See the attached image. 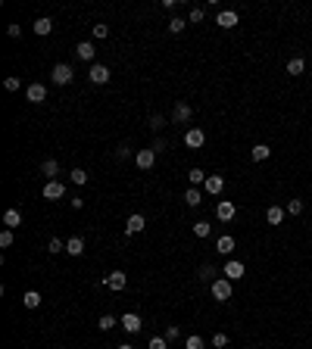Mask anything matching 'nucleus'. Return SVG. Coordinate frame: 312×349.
Wrapping results in <instances>:
<instances>
[{
    "mask_svg": "<svg viewBox=\"0 0 312 349\" xmlns=\"http://www.w3.org/2000/svg\"><path fill=\"white\" fill-rule=\"evenodd\" d=\"M115 156H119V159H125V156H131V150H128V147H125V144H122L119 150H115Z\"/></svg>",
    "mask_w": 312,
    "mask_h": 349,
    "instance_id": "nucleus-46",
    "label": "nucleus"
},
{
    "mask_svg": "<svg viewBox=\"0 0 312 349\" xmlns=\"http://www.w3.org/2000/svg\"><path fill=\"white\" fill-rule=\"evenodd\" d=\"M88 78H91V85H106V81H109V69L103 63H94V66H91V72H88Z\"/></svg>",
    "mask_w": 312,
    "mask_h": 349,
    "instance_id": "nucleus-6",
    "label": "nucleus"
},
{
    "mask_svg": "<svg viewBox=\"0 0 312 349\" xmlns=\"http://www.w3.org/2000/svg\"><path fill=\"white\" fill-rule=\"evenodd\" d=\"M184 203H188L191 209H197V206L203 203V190H197V187H191L188 193H184Z\"/></svg>",
    "mask_w": 312,
    "mask_h": 349,
    "instance_id": "nucleus-23",
    "label": "nucleus"
},
{
    "mask_svg": "<svg viewBox=\"0 0 312 349\" xmlns=\"http://www.w3.org/2000/svg\"><path fill=\"white\" fill-rule=\"evenodd\" d=\"M147 349H169V340L166 337H153V340L147 343Z\"/></svg>",
    "mask_w": 312,
    "mask_h": 349,
    "instance_id": "nucleus-37",
    "label": "nucleus"
},
{
    "mask_svg": "<svg viewBox=\"0 0 312 349\" xmlns=\"http://www.w3.org/2000/svg\"><path fill=\"white\" fill-rule=\"evenodd\" d=\"M306 72V60L303 56H294L291 63H287V75H303Z\"/></svg>",
    "mask_w": 312,
    "mask_h": 349,
    "instance_id": "nucleus-22",
    "label": "nucleus"
},
{
    "mask_svg": "<svg viewBox=\"0 0 312 349\" xmlns=\"http://www.w3.org/2000/svg\"><path fill=\"white\" fill-rule=\"evenodd\" d=\"M184 28H188V19H178V16L169 19V31H172V34H181Z\"/></svg>",
    "mask_w": 312,
    "mask_h": 349,
    "instance_id": "nucleus-30",
    "label": "nucleus"
},
{
    "mask_svg": "<svg viewBox=\"0 0 312 349\" xmlns=\"http://www.w3.org/2000/svg\"><path fill=\"white\" fill-rule=\"evenodd\" d=\"M134 162H137V169H153L156 166V153H153V150H137V153H134Z\"/></svg>",
    "mask_w": 312,
    "mask_h": 349,
    "instance_id": "nucleus-9",
    "label": "nucleus"
},
{
    "mask_svg": "<svg viewBox=\"0 0 312 349\" xmlns=\"http://www.w3.org/2000/svg\"><path fill=\"white\" fill-rule=\"evenodd\" d=\"M222 274L228 277V281H240V277H244V262H237V259H231V262H225V268H222Z\"/></svg>",
    "mask_w": 312,
    "mask_h": 349,
    "instance_id": "nucleus-11",
    "label": "nucleus"
},
{
    "mask_svg": "<svg viewBox=\"0 0 312 349\" xmlns=\"http://www.w3.org/2000/svg\"><path fill=\"white\" fill-rule=\"evenodd\" d=\"M25 97H28V103H44L47 100V87H44L41 81H34V85L25 87Z\"/></svg>",
    "mask_w": 312,
    "mask_h": 349,
    "instance_id": "nucleus-7",
    "label": "nucleus"
},
{
    "mask_svg": "<svg viewBox=\"0 0 312 349\" xmlns=\"http://www.w3.org/2000/svg\"><path fill=\"white\" fill-rule=\"evenodd\" d=\"M234 215H237V206L231 200H218L215 203V218H218V222H231Z\"/></svg>",
    "mask_w": 312,
    "mask_h": 349,
    "instance_id": "nucleus-5",
    "label": "nucleus"
},
{
    "mask_svg": "<svg viewBox=\"0 0 312 349\" xmlns=\"http://www.w3.org/2000/svg\"><path fill=\"white\" fill-rule=\"evenodd\" d=\"M215 250L222 253V256H228L231 250H234V237H228V234H225V237H218V247H215Z\"/></svg>",
    "mask_w": 312,
    "mask_h": 349,
    "instance_id": "nucleus-27",
    "label": "nucleus"
},
{
    "mask_svg": "<svg viewBox=\"0 0 312 349\" xmlns=\"http://www.w3.org/2000/svg\"><path fill=\"white\" fill-rule=\"evenodd\" d=\"M19 85H22V81H19L16 75H9V78L3 81V87H6V90H19Z\"/></svg>",
    "mask_w": 312,
    "mask_h": 349,
    "instance_id": "nucleus-42",
    "label": "nucleus"
},
{
    "mask_svg": "<svg viewBox=\"0 0 312 349\" xmlns=\"http://www.w3.org/2000/svg\"><path fill=\"white\" fill-rule=\"evenodd\" d=\"M103 284H106L109 290H115V293H119V290H125V284H128V274H125V271H109Z\"/></svg>",
    "mask_w": 312,
    "mask_h": 349,
    "instance_id": "nucleus-8",
    "label": "nucleus"
},
{
    "mask_svg": "<svg viewBox=\"0 0 312 349\" xmlns=\"http://www.w3.org/2000/svg\"><path fill=\"white\" fill-rule=\"evenodd\" d=\"M63 193H66V187L60 181H47V184H44V200H60Z\"/></svg>",
    "mask_w": 312,
    "mask_h": 349,
    "instance_id": "nucleus-15",
    "label": "nucleus"
},
{
    "mask_svg": "<svg viewBox=\"0 0 312 349\" xmlns=\"http://www.w3.org/2000/svg\"><path fill=\"white\" fill-rule=\"evenodd\" d=\"M284 212H287V209H281V206H269V209H265V218H269V225H281Z\"/></svg>",
    "mask_w": 312,
    "mask_h": 349,
    "instance_id": "nucleus-20",
    "label": "nucleus"
},
{
    "mask_svg": "<svg viewBox=\"0 0 312 349\" xmlns=\"http://www.w3.org/2000/svg\"><path fill=\"white\" fill-rule=\"evenodd\" d=\"M50 78H53V85H72L75 72H72V66H69V63H56L53 72H50Z\"/></svg>",
    "mask_w": 312,
    "mask_h": 349,
    "instance_id": "nucleus-2",
    "label": "nucleus"
},
{
    "mask_svg": "<svg viewBox=\"0 0 312 349\" xmlns=\"http://www.w3.org/2000/svg\"><path fill=\"white\" fill-rule=\"evenodd\" d=\"M0 247H3V250H6V247H13V231H9V228L3 231V234H0Z\"/></svg>",
    "mask_w": 312,
    "mask_h": 349,
    "instance_id": "nucleus-41",
    "label": "nucleus"
},
{
    "mask_svg": "<svg viewBox=\"0 0 312 349\" xmlns=\"http://www.w3.org/2000/svg\"><path fill=\"white\" fill-rule=\"evenodd\" d=\"M94 44H91V41H82V44H78V47H75V56H78V60H85V63H91V66H94Z\"/></svg>",
    "mask_w": 312,
    "mask_h": 349,
    "instance_id": "nucleus-13",
    "label": "nucleus"
},
{
    "mask_svg": "<svg viewBox=\"0 0 312 349\" xmlns=\"http://www.w3.org/2000/svg\"><path fill=\"white\" fill-rule=\"evenodd\" d=\"M66 253H69V256H82V253H85V240H82V237H69V240H66Z\"/></svg>",
    "mask_w": 312,
    "mask_h": 349,
    "instance_id": "nucleus-21",
    "label": "nucleus"
},
{
    "mask_svg": "<svg viewBox=\"0 0 312 349\" xmlns=\"http://www.w3.org/2000/svg\"><path fill=\"white\" fill-rule=\"evenodd\" d=\"M215 265H203V268H200V281H206V284H212L215 281Z\"/></svg>",
    "mask_w": 312,
    "mask_h": 349,
    "instance_id": "nucleus-29",
    "label": "nucleus"
},
{
    "mask_svg": "<svg viewBox=\"0 0 312 349\" xmlns=\"http://www.w3.org/2000/svg\"><path fill=\"white\" fill-rule=\"evenodd\" d=\"M212 346H215V349H222V346H228V334H222V331H218V334L212 337Z\"/></svg>",
    "mask_w": 312,
    "mask_h": 349,
    "instance_id": "nucleus-40",
    "label": "nucleus"
},
{
    "mask_svg": "<svg viewBox=\"0 0 312 349\" xmlns=\"http://www.w3.org/2000/svg\"><path fill=\"white\" fill-rule=\"evenodd\" d=\"M215 25L218 28H234L237 25V13H234V9H222V13L215 16Z\"/></svg>",
    "mask_w": 312,
    "mask_h": 349,
    "instance_id": "nucleus-14",
    "label": "nucleus"
},
{
    "mask_svg": "<svg viewBox=\"0 0 312 349\" xmlns=\"http://www.w3.org/2000/svg\"><path fill=\"white\" fill-rule=\"evenodd\" d=\"M3 225H6L9 231H16V228L22 225V212H19V209H6V212H3Z\"/></svg>",
    "mask_w": 312,
    "mask_h": 349,
    "instance_id": "nucleus-18",
    "label": "nucleus"
},
{
    "mask_svg": "<svg viewBox=\"0 0 312 349\" xmlns=\"http://www.w3.org/2000/svg\"><path fill=\"white\" fill-rule=\"evenodd\" d=\"M184 349H203V337H197V334H191L188 340H184Z\"/></svg>",
    "mask_w": 312,
    "mask_h": 349,
    "instance_id": "nucleus-36",
    "label": "nucleus"
},
{
    "mask_svg": "<svg viewBox=\"0 0 312 349\" xmlns=\"http://www.w3.org/2000/svg\"><path fill=\"white\" fill-rule=\"evenodd\" d=\"M150 150H153V153H159V150H166V141H163V137H156V141H153V147H150Z\"/></svg>",
    "mask_w": 312,
    "mask_h": 349,
    "instance_id": "nucleus-44",
    "label": "nucleus"
},
{
    "mask_svg": "<svg viewBox=\"0 0 312 349\" xmlns=\"http://www.w3.org/2000/svg\"><path fill=\"white\" fill-rule=\"evenodd\" d=\"M22 302H25V309H38L41 306V293L38 290H28V293L22 296Z\"/></svg>",
    "mask_w": 312,
    "mask_h": 349,
    "instance_id": "nucleus-26",
    "label": "nucleus"
},
{
    "mask_svg": "<svg viewBox=\"0 0 312 349\" xmlns=\"http://www.w3.org/2000/svg\"><path fill=\"white\" fill-rule=\"evenodd\" d=\"M287 215H300V212H303V200H287Z\"/></svg>",
    "mask_w": 312,
    "mask_h": 349,
    "instance_id": "nucleus-33",
    "label": "nucleus"
},
{
    "mask_svg": "<svg viewBox=\"0 0 312 349\" xmlns=\"http://www.w3.org/2000/svg\"><path fill=\"white\" fill-rule=\"evenodd\" d=\"M69 178H72V184H88V172L85 169H72V172H69Z\"/></svg>",
    "mask_w": 312,
    "mask_h": 349,
    "instance_id": "nucleus-32",
    "label": "nucleus"
},
{
    "mask_svg": "<svg viewBox=\"0 0 312 349\" xmlns=\"http://www.w3.org/2000/svg\"><path fill=\"white\" fill-rule=\"evenodd\" d=\"M191 119H194V109H191V103L178 100V103H175V109H172V122H175V125H184V122H191Z\"/></svg>",
    "mask_w": 312,
    "mask_h": 349,
    "instance_id": "nucleus-4",
    "label": "nucleus"
},
{
    "mask_svg": "<svg viewBox=\"0 0 312 349\" xmlns=\"http://www.w3.org/2000/svg\"><path fill=\"white\" fill-rule=\"evenodd\" d=\"M6 34H9V38H22V28H19V25H9Z\"/></svg>",
    "mask_w": 312,
    "mask_h": 349,
    "instance_id": "nucleus-45",
    "label": "nucleus"
},
{
    "mask_svg": "<svg viewBox=\"0 0 312 349\" xmlns=\"http://www.w3.org/2000/svg\"><path fill=\"white\" fill-rule=\"evenodd\" d=\"M47 253H53V256H56V253H66V243H63L60 237H50V240H47Z\"/></svg>",
    "mask_w": 312,
    "mask_h": 349,
    "instance_id": "nucleus-31",
    "label": "nucleus"
},
{
    "mask_svg": "<svg viewBox=\"0 0 312 349\" xmlns=\"http://www.w3.org/2000/svg\"><path fill=\"white\" fill-rule=\"evenodd\" d=\"M163 337H166V340H169V343H172V340H178V337H181V331H178V324H169V328H166V334H163Z\"/></svg>",
    "mask_w": 312,
    "mask_h": 349,
    "instance_id": "nucleus-38",
    "label": "nucleus"
},
{
    "mask_svg": "<svg viewBox=\"0 0 312 349\" xmlns=\"http://www.w3.org/2000/svg\"><path fill=\"white\" fill-rule=\"evenodd\" d=\"M115 324H119V318H115V315H100V321H97V328H100V331H112V328H115Z\"/></svg>",
    "mask_w": 312,
    "mask_h": 349,
    "instance_id": "nucleus-28",
    "label": "nucleus"
},
{
    "mask_svg": "<svg viewBox=\"0 0 312 349\" xmlns=\"http://www.w3.org/2000/svg\"><path fill=\"white\" fill-rule=\"evenodd\" d=\"M106 34H109L106 25H94V38H106Z\"/></svg>",
    "mask_w": 312,
    "mask_h": 349,
    "instance_id": "nucleus-43",
    "label": "nucleus"
},
{
    "mask_svg": "<svg viewBox=\"0 0 312 349\" xmlns=\"http://www.w3.org/2000/svg\"><path fill=\"white\" fill-rule=\"evenodd\" d=\"M209 290H212V296H215L218 302H228V299H231V293H234V287H231L228 277H215V281L209 284Z\"/></svg>",
    "mask_w": 312,
    "mask_h": 349,
    "instance_id": "nucleus-1",
    "label": "nucleus"
},
{
    "mask_svg": "<svg viewBox=\"0 0 312 349\" xmlns=\"http://www.w3.org/2000/svg\"><path fill=\"white\" fill-rule=\"evenodd\" d=\"M53 31V22L47 19V16H41V19H34V34L38 38H47V34Z\"/></svg>",
    "mask_w": 312,
    "mask_h": 349,
    "instance_id": "nucleus-19",
    "label": "nucleus"
},
{
    "mask_svg": "<svg viewBox=\"0 0 312 349\" xmlns=\"http://www.w3.org/2000/svg\"><path fill=\"white\" fill-rule=\"evenodd\" d=\"M144 215L141 212H134V215H128V222H125V231H128V234H141V231H144Z\"/></svg>",
    "mask_w": 312,
    "mask_h": 349,
    "instance_id": "nucleus-17",
    "label": "nucleus"
},
{
    "mask_svg": "<svg viewBox=\"0 0 312 349\" xmlns=\"http://www.w3.org/2000/svg\"><path fill=\"white\" fill-rule=\"evenodd\" d=\"M269 153H272V150H269V144H256V147H253V162H265V159H269Z\"/></svg>",
    "mask_w": 312,
    "mask_h": 349,
    "instance_id": "nucleus-25",
    "label": "nucleus"
},
{
    "mask_svg": "<svg viewBox=\"0 0 312 349\" xmlns=\"http://www.w3.org/2000/svg\"><path fill=\"white\" fill-rule=\"evenodd\" d=\"M206 144V134L200 131V128H191L188 134H184V147H191V150H200Z\"/></svg>",
    "mask_w": 312,
    "mask_h": 349,
    "instance_id": "nucleus-12",
    "label": "nucleus"
},
{
    "mask_svg": "<svg viewBox=\"0 0 312 349\" xmlns=\"http://www.w3.org/2000/svg\"><path fill=\"white\" fill-rule=\"evenodd\" d=\"M141 315H137V312H125V315L119 318V328L125 331V334H137V331H141Z\"/></svg>",
    "mask_w": 312,
    "mask_h": 349,
    "instance_id": "nucleus-3",
    "label": "nucleus"
},
{
    "mask_svg": "<svg viewBox=\"0 0 312 349\" xmlns=\"http://www.w3.org/2000/svg\"><path fill=\"white\" fill-rule=\"evenodd\" d=\"M119 349H134V346H128V343H122V346H119Z\"/></svg>",
    "mask_w": 312,
    "mask_h": 349,
    "instance_id": "nucleus-47",
    "label": "nucleus"
},
{
    "mask_svg": "<svg viewBox=\"0 0 312 349\" xmlns=\"http://www.w3.org/2000/svg\"><path fill=\"white\" fill-rule=\"evenodd\" d=\"M41 174L47 181H56V174H60V162H56V159H44L41 162Z\"/></svg>",
    "mask_w": 312,
    "mask_h": 349,
    "instance_id": "nucleus-16",
    "label": "nucleus"
},
{
    "mask_svg": "<svg viewBox=\"0 0 312 349\" xmlns=\"http://www.w3.org/2000/svg\"><path fill=\"white\" fill-rule=\"evenodd\" d=\"M209 231H212V228H209V222H197V225H194V234H197L200 240H203V237H209Z\"/></svg>",
    "mask_w": 312,
    "mask_h": 349,
    "instance_id": "nucleus-35",
    "label": "nucleus"
},
{
    "mask_svg": "<svg viewBox=\"0 0 312 349\" xmlns=\"http://www.w3.org/2000/svg\"><path fill=\"white\" fill-rule=\"evenodd\" d=\"M203 190L209 193V196H218L225 190V178L222 174H209V178H206V184H203Z\"/></svg>",
    "mask_w": 312,
    "mask_h": 349,
    "instance_id": "nucleus-10",
    "label": "nucleus"
},
{
    "mask_svg": "<svg viewBox=\"0 0 312 349\" xmlns=\"http://www.w3.org/2000/svg\"><path fill=\"white\" fill-rule=\"evenodd\" d=\"M188 178H191V187H200V184H206V178H209V174H206L203 169H191Z\"/></svg>",
    "mask_w": 312,
    "mask_h": 349,
    "instance_id": "nucleus-24",
    "label": "nucleus"
},
{
    "mask_svg": "<svg viewBox=\"0 0 312 349\" xmlns=\"http://www.w3.org/2000/svg\"><path fill=\"white\" fill-rule=\"evenodd\" d=\"M203 16H206V9L203 6H194L191 16H188V22H191V25H197V22H203Z\"/></svg>",
    "mask_w": 312,
    "mask_h": 349,
    "instance_id": "nucleus-34",
    "label": "nucleus"
},
{
    "mask_svg": "<svg viewBox=\"0 0 312 349\" xmlns=\"http://www.w3.org/2000/svg\"><path fill=\"white\" fill-rule=\"evenodd\" d=\"M163 125H166V115H159V112H156V115H150V128H153V131H159Z\"/></svg>",
    "mask_w": 312,
    "mask_h": 349,
    "instance_id": "nucleus-39",
    "label": "nucleus"
}]
</instances>
